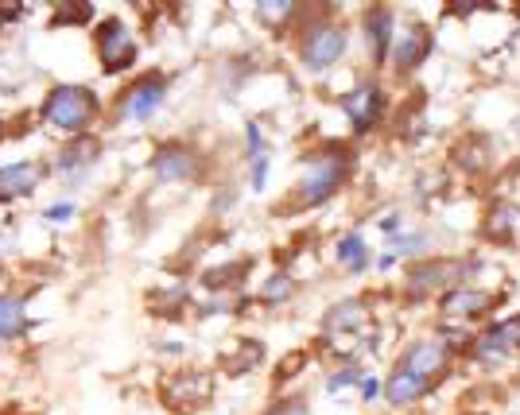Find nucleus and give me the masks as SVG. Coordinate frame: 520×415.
<instances>
[{"instance_id": "obj_1", "label": "nucleus", "mask_w": 520, "mask_h": 415, "mask_svg": "<svg viewBox=\"0 0 520 415\" xmlns=\"http://www.w3.org/2000/svg\"><path fill=\"white\" fill-rule=\"evenodd\" d=\"M447 369V350L439 342H416L412 350L400 357V365L392 369V377L385 381V396L389 404H416L431 384L443 377Z\"/></svg>"}, {"instance_id": "obj_2", "label": "nucleus", "mask_w": 520, "mask_h": 415, "mask_svg": "<svg viewBox=\"0 0 520 415\" xmlns=\"http://www.w3.org/2000/svg\"><path fill=\"white\" fill-rule=\"evenodd\" d=\"M47 125L63 128V132H86V125L98 117V97L86 86H59L43 105Z\"/></svg>"}, {"instance_id": "obj_3", "label": "nucleus", "mask_w": 520, "mask_h": 415, "mask_svg": "<svg viewBox=\"0 0 520 415\" xmlns=\"http://www.w3.org/2000/svg\"><path fill=\"white\" fill-rule=\"evenodd\" d=\"M346 171H350V163L342 160V156H323V160L307 163V175H303V183H299V202H303V206L326 202L330 194L342 187Z\"/></svg>"}, {"instance_id": "obj_4", "label": "nucleus", "mask_w": 520, "mask_h": 415, "mask_svg": "<svg viewBox=\"0 0 520 415\" xmlns=\"http://www.w3.org/2000/svg\"><path fill=\"white\" fill-rule=\"evenodd\" d=\"M361 330H365V307L361 303H338L323 319V334L330 338V350L334 353L358 350Z\"/></svg>"}, {"instance_id": "obj_5", "label": "nucleus", "mask_w": 520, "mask_h": 415, "mask_svg": "<svg viewBox=\"0 0 520 415\" xmlns=\"http://www.w3.org/2000/svg\"><path fill=\"white\" fill-rule=\"evenodd\" d=\"M98 55H101V66H105L109 74L125 70V66L136 59V39H132V32L121 24V20H105V24H101Z\"/></svg>"}, {"instance_id": "obj_6", "label": "nucleus", "mask_w": 520, "mask_h": 415, "mask_svg": "<svg viewBox=\"0 0 520 415\" xmlns=\"http://www.w3.org/2000/svg\"><path fill=\"white\" fill-rule=\"evenodd\" d=\"M163 94H167V78L163 74H144L136 86L125 90V101H121V121H144L160 109Z\"/></svg>"}, {"instance_id": "obj_7", "label": "nucleus", "mask_w": 520, "mask_h": 415, "mask_svg": "<svg viewBox=\"0 0 520 415\" xmlns=\"http://www.w3.org/2000/svg\"><path fill=\"white\" fill-rule=\"evenodd\" d=\"M342 51H346V35H342V28H334V24L315 28V32L303 39V63L311 66V70L334 66L342 59Z\"/></svg>"}, {"instance_id": "obj_8", "label": "nucleus", "mask_w": 520, "mask_h": 415, "mask_svg": "<svg viewBox=\"0 0 520 415\" xmlns=\"http://www.w3.org/2000/svg\"><path fill=\"white\" fill-rule=\"evenodd\" d=\"M210 392H214V381L206 373H175L163 384V400L171 408H195L202 400H210Z\"/></svg>"}, {"instance_id": "obj_9", "label": "nucleus", "mask_w": 520, "mask_h": 415, "mask_svg": "<svg viewBox=\"0 0 520 415\" xmlns=\"http://www.w3.org/2000/svg\"><path fill=\"white\" fill-rule=\"evenodd\" d=\"M342 105H346V113H350V121L358 132H369V128L381 121V109H385V97L377 86H358V90H350V94L342 97Z\"/></svg>"}, {"instance_id": "obj_10", "label": "nucleus", "mask_w": 520, "mask_h": 415, "mask_svg": "<svg viewBox=\"0 0 520 415\" xmlns=\"http://www.w3.org/2000/svg\"><path fill=\"white\" fill-rule=\"evenodd\" d=\"M517 346H520V319L501 322V326H493V330L482 334V342H478V357H482V361H501V357H509Z\"/></svg>"}, {"instance_id": "obj_11", "label": "nucleus", "mask_w": 520, "mask_h": 415, "mask_svg": "<svg viewBox=\"0 0 520 415\" xmlns=\"http://www.w3.org/2000/svg\"><path fill=\"white\" fill-rule=\"evenodd\" d=\"M39 175L43 167L39 163H12L0 171V198H24L39 187Z\"/></svg>"}, {"instance_id": "obj_12", "label": "nucleus", "mask_w": 520, "mask_h": 415, "mask_svg": "<svg viewBox=\"0 0 520 415\" xmlns=\"http://www.w3.org/2000/svg\"><path fill=\"white\" fill-rule=\"evenodd\" d=\"M191 171H195V152H191V148H183V144L160 148V156H156V175H160L163 183H179V179H187Z\"/></svg>"}, {"instance_id": "obj_13", "label": "nucleus", "mask_w": 520, "mask_h": 415, "mask_svg": "<svg viewBox=\"0 0 520 415\" xmlns=\"http://www.w3.org/2000/svg\"><path fill=\"white\" fill-rule=\"evenodd\" d=\"M98 152H101V144L94 140V136H78L63 156H59V171H63L66 179H70V175H82L90 163L98 160Z\"/></svg>"}, {"instance_id": "obj_14", "label": "nucleus", "mask_w": 520, "mask_h": 415, "mask_svg": "<svg viewBox=\"0 0 520 415\" xmlns=\"http://www.w3.org/2000/svg\"><path fill=\"white\" fill-rule=\"evenodd\" d=\"M462 276V268L458 264H447V260H435V264H420L416 272H412V291L423 295V291L431 288H443V284H451Z\"/></svg>"}, {"instance_id": "obj_15", "label": "nucleus", "mask_w": 520, "mask_h": 415, "mask_svg": "<svg viewBox=\"0 0 520 415\" xmlns=\"http://www.w3.org/2000/svg\"><path fill=\"white\" fill-rule=\"evenodd\" d=\"M365 28H369V51H373V59L385 63V51H389L392 39V12L389 8H369Z\"/></svg>"}, {"instance_id": "obj_16", "label": "nucleus", "mask_w": 520, "mask_h": 415, "mask_svg": "<svg viewBox=\"0 0 520 415\" xmlns=\"http://www.w3.org/2000/svg\"><path fill=\"white\" fill-rule=\"evenodd\" d=\"M24 330H28V311H24V299L0 295V338H20Z\"/></svg>"}, {"instance_id": "obj_17", "label": "nucleus", "mask_w": 520, "mask_h": 415, "mask_svg": "<svg viewBox=\"0 0 520 415\" xmlns=\"http://www.w3.org/2000/svg\"><path fill=\"white\" fill-rule=\"evenodd\" d=\"M489 303H493V299H489L486 291H470V288L451 291V295L443 299V315H482Z\"/></svg>"}, {"instance_id": "obj_18", "label": "nucleus", "mask_w": 520, "mask_h": 415, "mask_svg": "<svg viewBox=\"0 0 520 415\" xmlns=\"http://www.w3.org/2000/svg\"><path fill=\"white\" fill-rule=\"evenodd\" d=\"M427 47H431L427 32H423V28H412V32H408V39H404V47L396 51V63L404 66V70H408V66H416L423 55H427Z\"/></svg>"}, {"instance_id": "obj_19", "label": "nucleus", "mask_w": 520, "mask_h": 415, "mask_svg": "<svg viewBox=\"0 0 520 415\" xmlns=\"http://www.w3.org/2000/svg\"><path fill=\"white\" fill-rule=\"evenodd\" d=\"M260 357H264V350H260L257 342H249V338H245V342H241V353H237V357H226V365H229V373H233V377H241V373H249V369L257 365Z\"/></svg>"}, {"instance_id": "obj_20", "label": "nucleus", "mask_w": 520, "mask_h": 415, "mask_svg": "<svg viewBox=\"0 0 520 415\" xmlns=\"http://www.w3.org/2000/svg\"><path fill=\"white\" fill-rule=\"evenodd\" d=\"M338 260H342L346 268L361 272V268H365V241H361V237H342V241H338Z\"/></svg>"}, {"instance_id": "obj_21", "label": "nucleus", "mask_w": 520, "mask_h": 415, "mask_svg": "<svg viewBox=\"0 0 520 415\" xmlns=\"http://www.w3.org/2000/svg\"><path fill=\"white\" fill-rule=\"evenodd\" d=\"M288 295H292V280H288L284 272H276V276L260 288V299H264V303H280V299H288Z\"/></svg>"}, {"instance_id": "obj_22", "label": "nucleus", "mask_w": 520, "mask_h": 415, "mask_svg": "<svg viewBox=\"0 0 520 415\" xmlns=\"http://www.w3.org/2000/svg\"><path fill=\"white\" fill-rule=\"evenodd\" d=\"M513 218H517V210L501 202V206H493V214H489V225H486V229L493 233V237H505V229H513Z\"/></svg>"}, {"instance_id": "obj_23", "label": "nucleus", "mask_w": 520, "mask_h": 415, "mask_svg": "<svg viewBox=\"0 0 520 415\" xmlns=\"http://www.w3.org/2000/svg\"><path fill=\"white\" fill-rule=\"evenodd\" d=\"M257 16H260V20H272V24H276V20L292 16V4H260Z\"/></svg>"}, {"instance_id": "obj_24", "label": "nucleus", "mask_w": 520, "mask_h": 415, "mask_svg": "<svg viewBox=\"0 0 520 415\" xmlns=\"http://www.w3.org/2000/svg\"><path fill=\"white\" fill-rule=\"evenodd\" d=\"M268 415H311V412H307V404H303V400H284V404H276Z\"/></svg>"}, {"instance_id": "obj_25", "label": "nucleus", "mask_w": 520, "mask_h": 415, "mask_svg": "<svg viewBox=\"0 0 520 415\" xmlns=\"http://www.w3.org/2000/svg\"><path fill=\"white\" fill-rule=\"evenodd\" d=\"M66 20H70V24H86V20H90V8H63L55 24H66Z\"/></svg>"}, {"instance_id": "obj_26", "label": "nucleus", "mask_w": 520, "mask_h": 415, "mask_svg": "<svg viewBox=\"0 0 520 415\" xmlns=\"http://www.w3.org/2000/svg\"><path fill=\"white\" fill-rule=\"evenodd\" d=\"M358 377H361L358 369H342L338 377H330V381H326V388H330V392H338V388H346V384H354V381H358Z\"/></svg>"}, {"instance_id": "obj_27", "label": "nucleus", "mask_w": 520, "mask_h": 415, "mask_svg": "<svg viewBox=\"0 0 520 415\" xmlns=\"http://www.w3.org/2000/svg\"><path fill=\"white\" fill-rule=\"evenodd\" d=\"M264 175H268V160L253 156V187H264Z\"/></svg>"}, {"instance_id": "obj_28", "label": "nucleus", "mask_w": 520, "mask_h": 415, "mask_svg": "<svg viewBox=\"0 0 520 415\" xmlns=\"http://www.w3.org/2000/svg\"><path fill=\"white\" fill-rule=\"evenodd\" d=\"M70 214H74V206H51V210H47V214H43V218H51V222H66V218H70Z\"/></svg>"}, {"instance_id": "obj_29", "label": "nucleus", "mask_w": 520, "mask_h": 415, "mask_svg": "<svg viewBox=\"0 0 520 415\" xmlns=\"http://www.w3.org/2000/svg\"><path fill=\"white\" fill-rule=\"evenodd\" d=\"M0 132H4V128H0Z\"/></svg>"}, {"instance_id": "obj_30", "label": "nucleus", "mask_w": 520, "mask_h": 415, "mask_svg": "<svg viewBox=\"0 0 520 415\" xmlns=\"http://www.w3.org/2000/svg\"><path fill=\"white\" fill-rule=\"evenodd\" d=\"M517 128H520V125H517Z\"/></svg>"}]
</instances>
